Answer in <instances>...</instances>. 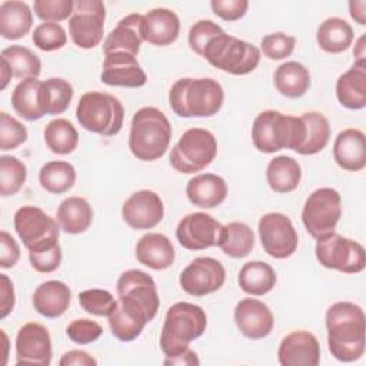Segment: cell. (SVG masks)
<instances>
[{
    "label": "cell",
    "mask_w": 366,
    "mask_h": 366,
    "mask_svg": "<svg viewBox=\"0 0 366 366\" xmlns=\"http://www.w3.org/2000/svg\"><path fill=\"white\" fill-rule=\"evenodd\" d=\"M116 290V306L107 316L110 332L120 342H132L157 315L160 299L156 283L146 272L130 269L120 274Z\"/></svg>",
    "instance_id": "6da1fadb"
},
{
    "label": "cell",
    "mask_w": 366,
    "mask_h": 366,
    "mask_svg": "<svg viewBox=\"0 0 366 366\" xmlns=\"http://www.w3.org/2000/svg\"><path fill=\"white\" fill-rule=\"evenodd\" d=\"M365 312L352 302H336L326 310L327 346L339 362H355L365 353Z\"/></svg>",
    "instance_id": "7a4b0ae2"
},
{
    "label": "cell",
    "mask_w": 366,
    "mask_h": 366,
    "mask_svg": "<svg viewBox=\"0 0 366 366\" xmlns=\"http://www.w3.org/2000/svg\"><path fill=\"white\" fill-rule=\"evenodd\" d=\"M224 92L214 79H179L169 92V104L180 117H212L222 109Z\"/></svg>",
    "instance_id": "3957f363"
},
{
    "label": "cell",
    "mask_w": 366,
    "mask_h": 366,
    "mask_svg": "<svg viewBox=\"0 0 366 366\" xmlns=\"http://www.w3.org/2000/svg\"><path fill=\"white\" fill-rule=\"evenodd\" d=\"M172 126L163 112L147 106L139 109L130 124L129 149L134 157L143 162L160 159L169 149Z\"/></svg>",
    "instance_id": "277c9868"
},
{
    "label": "cell",
    "mask_w": 366,
    "mask_h": 366,
    "mask_svg": "<svg viewBox=\"0 0 366 366\" xmlns=\"http://www.w3.org/2000/svg\"><path fill=\"white\" fill-rule=\"evenodd\" d=\"M306 127L302 117L283 114L277 110L259 113L252 124V142L262 153L282 149L297 150L305 142Z\"/></svg>",
    "instance_id": "5b68a950"
},
{
    "label": "cell",
    "mask_w": 366,
    "mask_h": 366,
    "mask_svg": "<svg viewBox=\"0 0 366 366\" xmlns=\"http://www.w3.org/2000/svg\"><path fill=\"white\" fill-rule=\"evenodd\" d=\"M207 326L206 312L189 302L172 305L164 316L160 333V347L167 357L182 355L189 349L190 342L200 337Z\"/></svg>",
    "instance_id": "8992f818"
},
{
    "label": "cell",
    "mask_w": 366,
    "mask_h": 366,
    "mask_svg": "<svg viewBox=\"0 0 366 366\" xmlns=\"http://www.w3.org/2000/svg\"><path fill=\"white\" fill-rule=\"evenodd\" d=\"M76 117L80 126L92 133L114 136L123 126L124 107L113 94L87 92L77 103Z\"/></svg>",
    "instance_id": "52a82bcc"
},
{
    "label": "cell",
    "mask_w": 366,
    "mask_h": 366,
    "mask_svg": "<svg viewBox=\"0 0 366 366\" xmlns=\"http://www.w3.org/2000/svg\"><path fill=\"white\" fill-rule=\"evenodd\" d=\"M203 57L213 67L224 73L243 76L252 73L259 66L260 50L252 43L223 31L207 43Z\"/></svg>",
    "instance_id": "ba28073f"
},
{
    "label": "cell",
    "mask_w": 366,
    "mask_h": 366,
    "mask_svg": "<svg viewBox=\"0 0 366 366\" xmlns=\"http://www.w3.org/2000/svg\"><path fill=\"white\" fill-rule=\"evenodd\" d=\"M216 154L217 142L213 133L202 127H192L172 147L169 162L179 173L192 174L206 169Z\"/></svg>",
    "instance_id": "9c48e42d"
},
{
    "label": "cell",
    "mask_w": 366,
    "mask_h": 366,
    "mask_svg": "<svg viewBox=\"0 0 366 366\" xmlns=\"http://www.w3.org/2000/svg\"><path fill=\"white\" fill-rule=\"evenodd\" d=\"M342 216V197L332 187L312 192L302 210V222L313 239H322L335 232Z\"/></svg>",
    "instance_id": "30bf717a"
},
{
    "label": "cell",
    "mask_w": 366,
    "mask_h": 366,
    "mask_svg": "<svg viewBox=\"0 0 366 366\" xmlns=\"http://www.w3.org/2000/svg\"><path fill=\"white\" fill-rule=\"evenodd\" d=\"M315 253L323 267L347 274L362 272L366 264L365 247L359 242L343 237L336 232L317 239Z\"/></svg>",
    "instance_id": "8fae6325"
},
{
    "label": "cell",
    "mask_w": 366,
    "mask_h": 366,
    "mask_svg": "<svg viewBox=\"0 0 366 366\" xmlns=\"http://www.w3.org/2000/svg\"><path fill=\"white\" fill-rule=\"evenodd\" d=\"M59 229L57 222L37 206H23L14 213V230L29 252L57 244Z\"/></svg>",
    "instance_id": "7c38bea8"
},
{
    "label": "cell",
    "mask_w": 366,
    "mask_h": 366,
    "mask_svg": "<svg viewBox=\"0 0 366 366\" xmlns=\"http://www.w3.org/2000/svg\"><path fill=\"white\" fill-rule=\"evenodd\" d=\"M106 7L100 0L74 1L73 14L69 19V34L73 43L84 50L100 44L104 31Z\"/></svg>",
    "instance_id": "4fadbf2b"
},
{
    "label": "cell",
    "mask_w": 366,
    "mask_h": 366,
    "mask_svg": "<svg viewBox=\"0 0 366 366\" xmlns=\"http://www.w3.org/2000/svg\"><path fill=\"white\" fill-rule=\"evenodd\" d=\"M259 237L264 252L274 259L292 256L299 244V236L292 220L277 212L266 213L259 220Z\"/></svg>",
    "instance_id": "5bb4252c"
},
{
    "label": "cell",
    "mask_w": 366,
    "mask_h": 366,
    "mask_svg": "<svg viewBox=\"0 0 366 366\" xmlns=\"http://www.w3.org/2000/svg\"><path fill=\"white\" fill-rule=\"evenodd\" d=\"M222 233L223 224L203 212L184 216L176 227V237L180 246L187 250H204L219 246Z\"/></svg>",
    "instance_id": "9a60e30c"
},
{
    "label": "cell",
    "mask_w": 366,
    "mask_h": 366,
    "mask_svg": "<svg viewBox=\"0 0 366 366\" xmlns=\"http://www.w3.org/2000/svg\"><path fill=\"white\" fill-rule=\"evenodd\" d=\"M226 280L223 264L213 257H196L180 273L182 289L192 296L202 297L219 290Z\"/></svg>",
    "instance_id": "2e32d148"
},
{
    "label": "cell",
    "mask_w": 366,
    "mask_h": 366,
    "mask_svg": "<svg viewBox=\"0 0 366 366\" xmlns=\"http://www.w3.org/2000/svg\"><path fill=\"white\" fill-rule=\"evenodd\" d=\"M51 337L49 330L36 322L23 325L16 336V363L41 365L51 363Z\"/></svg>",
    "instance_id": "e0dca14e"
},
{
    "label": "cell",
    "mask_w": 366,
    "mask_h": 366,
    "mask_svg": "<svg viewBox=\"0 0 366 366\" xmlns=\"http://www.w3.org/2000/svg\"><path fill=\"white\" fill-rule=\"evenodd\" d=\"M164 216V206L153 190H139L130 194L122 206L123 220L134 230H147L157 226Z\"/></svg>",
    "instance_id": "ac0fdd59"
},
{
    "label": "cell",
    "mask_w": 366,
    "mask_h": 366,
    "mask_svg": "<svg viewBox=\"0 0 366 366\" xmlns=\"http://www.w3.org/2000/svg\"><path fill=\"white\" fill-rule=\"evenodd\" d=\"M100 80L107 86L137 89L146 84L147 76L136 56L126 51H112L104 54Z\"/></svg>",
    "instance_id": "d6986e66"
},
{
    "label": "cell",
    "mask_w": 366,
    "mask_h": 366,
    "mask_svg": "<svg viewBox=\"0 0 366 366\" xmlns=\"http://www.w3.org/2000/svg\"><path fill=\"white\" fill-rule=\"evenodd\" d=\"M277 359L282 366H317L320 362L319 340L307 330H295L282 339Z\"/></svg>",
    "instance_id": "ffe728a7"
},
{
    "label": "cell",
    "mask_w": 366,
    "mask_h": 366,
    "mask_svg": "<svg viewBox=\"0 0 366 366\" xmlns=\"http://www.w3.org/2000/svg\"><path fill=\"white\" fill-rule=\"evenodd\" d=\"M234 322L243 336L257 340L270 335L274 317L266 303L259 299L246 297L234 307Z\"/></svg>",
    "instance_id": "44dd1931"
},
{
    "label": "cell",
    "mask_w": 366,
    "mask_h": 366,
    "mask_svg": "<svg viewBox=\"0 0 366 366\" xmlns=\"http://www.w3.org/2000/svg\"><path fill=\"white\" fill-rule=\"evenodd\" d=\"M11 106L19 116L29 122L49 114L44 81L34 77L19 81L11 93Z\"/></svg>",
    "instance_id": "7402d4cb"
},
{
    "label": "cell",
    "mask_w": 366,
    "mask_h": 366,
    "mask_svg": "<svg viewBox=\"0 0 366 366\" xmlns=\"http://www.w3.org/2000/svg\"><path fill=\"white\" fill-rule=\"evenodd\" d=\"M144 16L139 13H132L123 17L117 26L107 34L103 43L104 54L112 51H126L129 54L137 56L143 36Z\"/></svg>",
    "instance_id": "603a6c76"
},
{
    "label": "cell",
    "mask_w": 366,
    "mask_h": 366,
    "mask_svg": "<svg viewBox=\"0 0 366 366\" xmlns=\"http://www.w3.org/2000/svg\"><path fill=\"white\" fill-rule=\"evenodd\" d=\"M333 159L347 172H359L366 166V139L359 129L342 130L333 143Z\"/></svg>",
    "instance_id": "cb8c5ba5"
},
{
    "label": "cell",
    "mask_w": 366,
    "mask_h": 366,
    "mask_svg": "<svg viewBox=\"0 0 366 366\" xmlns=\"http://www.w3.org/2000/svg\"><path fill=\"white\" fill-rule=\"evenodd\" d=\"M180 20L170 9L159 7L144 14L143 36L144 41L153 46H169L179 37Z\"/></svg>",
    "instance_id": "d4e9b609"
},
{
    "label": "cell",
    "mask_w": 366,
    "mask_h": 366,
    "mask_svg": "<svg viewBox=\"0 0 366 366\" xmlns=\"http://www.w3.org/2000/svg\"><path fill=\"white\" fill-rule=\"evenodd\" d=\"M189 202L202 209H213L222 204L227 196V184L223 177L203 173L192 177L186 184Z\"/></svg>",
    "instance_id": "484cf974"
},
{
    "label": "cell",
    "mask_w": 366,
    "mask_h": 366,
    "mask_svg": "<svg viewBox=\"0 0 366 366\" xmlns=\"http://www.w3.org/2000/svg\"><path fill=\"white\" fill-rule=\"evenodd\" d=\"M176 253L170 239L162 233H146L136 244V259L153 270L169 269L174 262Z\"/></svg>",
    "instance_id": "4316f807"
},
{
    "label": "cell",
    "mask_w": 366,
    "mask_h": 366,
    "mask_svg": "<svg viewBox=\"0 0 366 366\" xmlns=\"http://www.w3.org/2000/svg\"><path fill=\"white\" fill-rule=\"evenodd\" d=\"M70 287L60 280H47L37 286L33 293V306L44 317L54 319L61 316L70 305Z\"/></svg>",
    "instance_id": "83f0119b"
},
{
    "label": "cell",
    "mask_w": 366,
    "mask_h": 366,
    "mask_svg": "<svg viewBox=\"0 0 366 366\" xmlns=\"http://www.w3.org/2000/svg\"><path fill=\"white\" fill-rule=\"evenodd\" d=\"M336 97L347 109L359 110L366 106V64L356 63L336 81Z\"/></svg>",
    "instance_id": "f1b7e54d"
},
{
    "label": "cell",
    "mask_w": 366,
    "mask_h": 366,
    "mask_svg": "<svg viewBox=\"0 0 366 366\" xmlns=\"http://www.w3.org/2000/svg\"><path fill=\"white\" fill-rule=\"evenodd\" d=\"M33 26V14L27 3L7 0L0 4V34L6 40L24 37Z\"/></svg>",
    "instance_id": "f546056e"
},
{
    "label": "cell",
    "mask_w": 366,
    "mask_h": 366,
    "mask_svg": "<svg viewBox=\"0 0 366 366\" xmlns=\"http://www.w3.org/2000/svg\"><path fill=\"white\" fill-rule=\"evenodd\" d=\"M93 222L90 203L79 196L64 199L57 209V223L64 233L79 234L86 232Z\"/></svg>",
    "instance_id": "4dcf8cb0"
},
{
    "label": "cell",
    "mask_w": 366,
    "mask_h": 366,
    "mask_svg": "<svg viewBox=\"0 0 366 366\" xmlns=\"http://www.w3.org/2000/svg\"><path fill=\"white\" fill-rule=\"evenodd\" d=\"M352 26L340 17H329L323 20L316 33V41L326 53H342L347 50L353 41Z\"/></svg>",
    "instance_id": "1f68e13d"
},
{
    "label": "cell",
    "mask_w": 366,
    "mask_h": 366,
    "mask_svg": "<svg viewBox=\"0 0 366 366\" xmlns=\"http://www.w3.org/2000/svg\"><path fill=\"white\" fill-rule=\"evenodd\" d=\"M269 187L276 193H289L297 189L302 179V167L290 156H277L266 167Z\"/></svg>",
    "instance_id": "d6a6232c"
},
{
    "label": "cell",
    "mask_w": 366,
    "mask_h": 366,
    "mask_svg": "<svg viewBox=\"0 0 366 366\" xmlns=\"http://www.w3.org/2000/svg\"><path fill=\"white\" fill-rule=\"evenodd\" d=\"M274 86L282 96L302 97L310 87V73L299 61L282 63L274 71Z\"/></svg>",
    "instance_id": "836d02e7"
},
{
    "label": "cell",
    "mask_w": 366,
    "mask_h": 366,
    "mask_svg": "<svg viewBox=\"0 0 366 366\" xmlns=\"http://www.w3.org/2000/svg\"><path fill=\"white\" fill-rule=\"evenodd\" d=\"M237 282L244 293L252 296H263L274 287L276 273L273 267L264 262H247L242 266Z\"/></svg>",
    "instance_id": "e575fe53"
},
{
    "label": "cell",
    "mask_w": 366,
    "mask_h": 366,
    "mask_svg": "<svg viewBox=\"0 0 366 366\" xmlns=\"http://www.w3.org/2000/svg\"><path fill=\"white\" fill-rule=\"evenodd\" d=\"M254 246V233L252 227L243 222H230L223 226L219 242L222 252L233 259L249 256Z\"/></svg>",
    "instance_id": "d590c367"
},
{
    "label": "cell",
    "mask_w": 366,
    "mask_h": 366,
    "mask_svg": "<svg viewBox=\"0 0 366 366\" xmlns=\"http://www.w3.org/2000/svg\"><path fill=\"white\" fill-rule=\"evenodd\" d=\"M300 117L305 122L306 134L303 144L296 150V153L312 156L322 152L330 137L329 120L319 112H306Z\"/></svg>",
    "instance_id": "8d00e7d4"
},
{
    "label": "cell",
    "mask_w": 366,
    "mask_h": 366,
    "mask_svg": "<svg viewBox=\"0 0 366 366\" xmlns=\"http://www.w3.org/2000/svg\"><path fill=\"white\" fill-rule=\"evenodd\" d=\"M76 182V169L64 160L47 162L39 172L40 186L53 194H61L70 190Z\"/></svg>",
    "instance_id": "74e56055"
},
{
    "label": "cell",
    "mask_w": 366,
    "mask_h": 366,
    "mask_svg": "<svg viewBox=\"0 0 366 366\" xmlns=\"http://www.w3.org/2000/svg\"><path fill=\"white\" fill-rule=\"evenodd\" d=\"M44 142L50 152L56 154H69L79 144L76 127L66 119H53L44 127Z\"/></svg>",
    "instance_id": "f35d334b"
},
{
    "label": "cell",
    "mask_w": 366,
    "mask_h": 366,
    "mask_svg": "<svg viewBox=\"0 0 366 366\" xmlns=\"http://www.w3.org/2000/svg\"><path fill=\"white\" fill-rule=\"evenodd\" d=\"M1 59L6 60L16 79H37L41 71V61L31 50L24 46L13 44L1 50Z\"/></svg>",
    "instance_id": "ab89813d"
},
{
    "label": "cell",
    "mask_w": 366,
    "mask_h": 366,
    "mask_svg": "<svg viewBox=\"0 0 366 366\" xmlns=\"http://www.w3.org/2000/svg\"><path fill=\"white\" fill-rule=\"evenodd\" d=\"M27 179L26 164L14 156L0 157V194L3 197L16 194Z\"/></svg>",
    "instance_id": "60d3db41"
},
{
    "label": "cell",
    "mask_w": 366,
    "mask_h": 366,
    "mask_svg": "<svg viewBox=\"0 0 366 366\" xmlns=\"http://www.w3.org/2000/svg\"><path fill=\"white\" fill-rule=\"evenodd\" d=\"M44 87L49 114L64 113L73 99V86L61 77H51L44 80Z\"/></svg>",
    "instance_id": "b9f144b4"
},
{
    "label": "cell",
    "mask_w": 366,
    "mask_h": 366,
    "mask_svg": "<svg viewBox=\"0 0 366 366\" xmlns=\"http://www.w3.org/2000/svg\"><path fill=\"white\" fill-rule=\"evenodd\" d=\"M31 40L43 51H54L67 43V34L59 23H41L34 29Z\"/></svg>",
    "instance_id": "7bdbcfd3"
},
{
    "label": "cell",
    "mask_w": 366,
    "mask_h": 366,
    "mask_svg": "<svg viewBox=\"0 0 366 366\" xmlns=\"http://www.w3.org/2000/svg\"><path fill=\"white\" fill-rule=\"evenodd\" d=\"M79 303L87 313L107 317L116 306V299L109 290L87 289L79 293Z\"/></svg>",
    "instance_id": "ee69618b"
},
{
    "label": "cell",
    "mask_w": 366,
    "mask_h": 366,
    "mask_svg": "<svg viewBox=\"0 0 366 366\" xmlns=\"http://www.w3.org/2000/svg\"><path fill=\"white\" fill-rule=\"evenodd\" d=\"M29 137L27 129L23 123L7 114L0 113V150H13L23 144Z\"/></svg>",
    "instance_id": "f6af8a7d"
},
{
    "label": "cell",
    "mask_w": 366,
    "mask_h": 366,
    "mask_svg": "<svg viewBox=\"0 0 366 366\" xmlns=\"http://www.w3.org/2000/svg\"><path fill=\"white\" fill-rule=\"evenodd\" d=\"M296 46V39L293 36L285 34L282 31L270 33L260 40V53L270 60H283L289 57Z\"/></svg>",
    "instance_id": "bcb514c9"
},
{
    "label": "cell",
    "mask_w": 366,
    "mask_h": 366,
    "mask_svg": "<svg viewBox=\"0 0 366 366\" xmlns=\"http://www.w3.org/2000/svg\"><path fill=\"white\" fill-rule=\"evenodd\" d=\"M34 14L44 23H59L70 19L74 9L71 0H34Z\"/></svg>",
    "instance_id": "7dc6e473"
},
{
    "label": "cell",
    "mask_w": 366,
    "mask_h": 366,
    "mask_svg": "<svg viewBox=\"0 0 366 366\" xmlns=\"http://www.w3.org/2000/svg\"><path fill=\"white\" fill-rule=\"evenodd\" d=\"M222 33H223L222 27L219 24L213 23L212 20H199L189 30V36H187L189 46L196 54L203 56V51H204V47L207 46V43L213 37H216Z\"/></svg>",
    "instance_id": "c3c4849f"
},
{
    "label": "cell",
    "mask_w": 366,
    "mask_h": 366,
    "mask_svg": "<svg viewBox=\"0 0 366 366\" xmlns=\"http://www.w3.org/2000/svg\"><path fill=\"white\" fill-rule=\"evenodd\" d=\"M66 333L71 342L77 345H89L102 336L103 329L94 320L76 319L71 323H69Z\"/></svg>",
    "instance_id": "681fc988"
},
{
    "label": "cell",
    "mask_w": 366,
    "mask_h": 366,
    "mask_svg": "<svg viewBox=\"0 0 366 366\" xmlns=\"http://www.w3.org/2000/svg\"><path fill=\"white\" fill-rule=\"evenodd\" d=\"M61 247L60 244H54L49 249L39 252H29V260L31 267L39 273H51L59 269L61 263Z\"/></svg>",
    "instance_id": "f907efd6"
},
{
    "label": "cell",
    "mask_w": 366,
    "mask_h": 366,
    "mask_svg": "<svg viewBox=\"0 0 366 366\" xmlns=\"http://www.w3.org/2000/svg\"><path fill=\"white\" fill-rule=\"evenodd\" d=\"M210 7L213 13L224 21H236L242 19L247 9V0H212Z\"/></svg>",
    "instance_id": "816d5d0a"
},
{
    "label": "cell",
    "mask_w": 366,
    "mask_h": 366,
    "mask_svg": "<svg viewBox=\"0 0 366 366\" xmlns=\"http://www.w3.org/2000/svg\"><path fill=\"white\" fill-rule=\"evenodd\" d=\"M20 259V247L10 233L0 232V266L3 269L13 267Z\"/></svg>",
    "instance_id": "f5cc1de1"
},
{
    "label": "cell",
    "mask_w": 366,
    "mask_h": 366,
    "mask_svg": "<svg viewBox=\"0 0 366 366\" xmlns=\"http://www.w3.org/2000/svg\"><path fill=\"white\" fill-rule=\"evenodd\" d=\"M1 285H0V295H1V317L4 319L14 307V289L13 282L6 276L0 274Z\"/></svg>",
    "instance_id": "db71d44e"
},
{
    "label": "cell",
    "mask_w": 366,
    "mask_h": 366,
    "mask_svg": "<svg viewBox=\"0 0 366 366\" xmlns=\"http://www.w3.org/2000/svg\"><path fill=\"white\" fill-rule=\"evenodd\" d=\"M60 366H96L97 360L84 350H70L59 362Z\"/></svg>",
    "instance_id": "11a10c76"
},
{
    "label": "cell",
    "mask_w": 366,
    "mask_h": 366,
    "mask_svg": "<svg viewBox=\"0 0 366 366\" xmlns=\"http://www.w3.org/2000/svg\"><path fill=\"white\" fill-rule=\"evenodd\" d=\"M349 13L356 23H359L360 26L366 24V1L365 0L349 1Z\"/></svg>",
    "instance_id": "9f6ffc18"
},
{
    "label": "cell",
    "mask_w": 366,
    "mask_h": 366,
    "mask_svg": "<svg viewBox=\"0 0 366 366\" xmlns=\"http://www.w3.org/2000/svg\"><path fill=\"white\" fill-rule=\"evenodd\" d=\"M164 365H199L200 360L197 359L196 353L190 349H187L186 352H183L179 356L174 357H167L164 362Z\"/></svg>",
    "instance_id": "6f0895ef"
},
{
    "label": "cell",
    "mask_w": 366,
    "mask_h": 366,
    "mask_svg": "<svg viewBox=\"0 0 366 366\" xmlns=\"http://www.w3.org/2000/svg\"><path fill=\"white\" fill-rule=\"evenodd\" d=\"M11 77H13V71H11L9 63L1 59V90L6 89V86L11 80Z\"/></svg>",
    "instance_id": "680465c9"
},
{
    "label": "cell",
    "mask_w": 366,
    "mask_h": 366,
    "mask_svg": "<svg viewBox=\"0 0 366 366\" xmlns=\"http://www.w3.org/2000/svg\"><path fill=\"white\" fill-rule=\"evenodd\" d=\"M353 54L356 59V63H365V34L360 36V39L357 40V46L356 50H353Z\"/></svg>",
    "instance_id": "91938a15"
}]
</instances>
